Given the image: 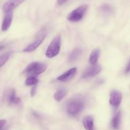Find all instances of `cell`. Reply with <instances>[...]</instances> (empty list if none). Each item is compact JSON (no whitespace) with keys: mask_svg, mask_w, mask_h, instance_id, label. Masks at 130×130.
Segmentation results:
<instances>
[{"mask_svg":"<svg viewBox=\"0 0 130 130\" xmlns=\"http://www.w3.org/2000/svg\"><path fill=\"white\" fill-rule=\"evenodd\" d=\"M85 108L84 101L79 98L71 99L67 104V112L72 116H77Z\"/></svg>","mask_w":130,"mask_h":130,"instance_id":"obj_1","label":"cell"},{"mask_svg":"<svg viewBox=\"0 0 130 130\" xmlns=\"http://www.w3.org/2000/svg\"><path fill=\"white\" fill-rule=\"evenodd\" d=\"M61 46V36L58 35L53 39L47 48L46 56L48 58H53L58 54Z\"/></svg>","mask_w":130,"mask_h":130,"instance_id":"obj_2","label":"cell"},{"mask_svg":"<svg viewBox=\"0 0 130 130\" xmlns=\"http://www.w3.org/2000/svg\"><path fill=\"white\" fill-rule=\"evenodd\" d=\"M88 8V5H83L79 6L69 14L67 16V20L72 22H77L80 21L85 16Z\"/></svg>","mask_w":130,"mask_h":130,"instance_id":"obj_3","label":"cell"},{"mask_svg":"<svg viewBox=\"0 0 130 130\" xmlns=\"http://www.w3.org/2000/svg\"><path fill=\"white\" fill-rule=\"evenodd\" d=\"M47 66L39 62H32L25 68L24 72L31 76H38L46 71Z\"/></svg>","mask_w":130,"mask_h":130,"instance_id":"obj_4","label":"cell"},{"mask_svg":"<svg viewBox=\"0 0 130 130\" xmlns=\"http://www.w3.org/2000/svg\"><path fill=\"white\" fill-rule=\"evenodd\" d=\"M46 34V29H41L38 32V34H37L36 36L35 41L32 42L31 44L28 45L26 48H24L23 52L29 53V52H32L35 50H36L40 46V44H41L42 42L44 39Z\"/></svg>","mask_w":130,"mask_h":130,"instance_id":"obj_5","label":"cell"},{"mask_svg":"<svg viewBox=\"0 0 130 130\" xmlns=\"http://www.w3.org/2000/svg\"><path fill=\"white\" fill-rule=\"evenodd\" d=\"M122 100V94L118 90H113L110 94L109 102L110 104L114 108H118L120 105Z\"/></svg>","mask_w":130,"mask_h":130,"instance_id":"obj_6","label":"cell"},{"mask_svg":"<svg viewBox=\"0 0 130 130\" xmlns=\"http://www.w3.org/2000/svg\"><path fill=\"white\" fill-rule=\"evenodd\" d=\"M102 67L99 65H95L91 67H88L85 70L82 74L83 78H88V77H91L97 75L99 72L101 71Z\"/></svg>","mask_w":130,"mask_h":130,"instance_id":"obj_7","label":"cell"},{"mask_svg":"<svg viewBox=\"0 0 130 130\" xmlns=\"http://www.w3.org/2000/svg\"><path fill=\"white\" fill-rule=\"evenodd\" d=\"M25 1V0H8L4 4L3 6V11L5 13L12 11L13 9Z\"/></svg>","mask_w":130,"mask_h":130,"instance_id":"obj_8","label":"cell"},{"mask_svg":"<svg viewBox=\"0 0 130 130\" xmlns=\"http://www.w3.org/2000/svg\"><path fill=\"white\" fill-rule=\"evenodd\" d=\"M76 71H77V68L76 67H74V68L71 69L67 71L66 72L63 73V74L58 76L57 77V79L58 81H62V82L69 81V80L71 79V78H72L74 76V75L76 73Z\"/></svg>","mask_w":130,"mask_h":130,"instance_id":"obj_9","label":"cell"},{"mask_svg":"<svg viewBox=\"0 0 130 130\" xmlns=\"http://www.w3.org/2000/svg\"><path fill=\"white\" fill-rule=\"evenodd\" d=\"M13 20V12L12 11L6 13L5 17L3 21L2 25H1V30L3 31H6L11 25Z\"/></svg>","mask_w":130,"mask_h":130,"instance_id":"obj_10","label":"cell"},{"mask_svg":"<svg viewBox=\"0 0 130 130\" xmlns=\"http://www.w3.org/2000/svg\"><path fill=\"white\" fill-rule=\"evenodd\" d=\"M7 100L10 104H13V105H17L19 104L20 102V99L15 95V90H10V92L8 93L7 95Z\"/></svg>","mask_w":130,"mask_h":130,"instance_id":"obj_11","label":"cell"},{"mask_svg":"<svg viewBox=\"0 0 130 130\" xmlns=\"http://www.w3.org/2000/svg\"><path fill=\"white\" fill-rule=\"evenodd\" d=\"M93 118L91 116L85 117L83 120V124L84 127L87 130H91L93 129Z\"/></svg>","mask_w":130,"mask_h":130,"instance_id":"obj_12","label":"cell"},{"mask_svg":"<svg viewBox=\"0 0 130 130\" xmlns=\"http://www.w3.org/2000/svg\"><path fill=\"white\" fill-rule=\"evenodd\" d=\"M83 50L81 48H77L76 49L74 50L70 54L69 57V60L70 62H74L75 60L77 59L79 57L81 56V55L82 54Z\"/></svg>","mask_w":130,"mask_h":130,"instance_id":"obj_13","label":"cell"},{"mask_svg":"<svg viewBox=\"0 0 130 130\" xmlns=\"http://www.w3.org/2000/svg\"><path fill=\"white\" fill-rule=\"evenodd\" d=\"M67 91L66 89L61 88L57 90L53 95V98L57 102H60L67 95Z\"/></svg>","mask_w":130,"mask_h":130,"instance_id":"obj_14","label":"cell"},{"mask_svg":"<svg viewBox=\"0 0 130 130\" xmlns=\"http://www.w3.org/2000/svg\"><path fill=\"white\" fill-rule=\"evenodd\" d=\"M100 56V50L98 49L94 50L92 52H91V55L89 58V62L91 65L96 64L97 63L98 59Z\"/></svg>","mask_w":130,"mask_h":130,"instance_id":"obj_15","label":"cell"},{"mask_svg":"<svg viewBox=\"0 0 130 130\" xmlns=\"http://www.w3.org/2000/svg\"><path fill=\"white\" fill-rule=\"evenodd\" d=\"M121 112H118L114 116V118H112V126L114 129L119 128L121 123Z\"/></svg>","mask_w":130,"mask_h":130,"instance_id":"obj_16","label":"cell"},{"mask_svg":"<svg viewBox=\"0 0 130 130\" xmlns=\"http://www.w3.org/2000/svg\"><path fill=\"white\" fill-rule=\"evenodd\" d=\"M39 81L38 79L34 76H30L27 78L25 81V85L26 86H32V85H36L38 83Z\"/></svg>","mask_w":130,"mask_h":130,"instance_id":"obj_17","label":"cell"},{"mask_svg":"<svg viewBox=\"0 0 130 130\" xmlns=\"http://www.w3.org/2000/svg\"><path fill=\"white\" fill-rule=\"evenodd\" d=\"M11 52H6L0 55V67L3 66L6 63V62L8 60Z\"/></svg>","mask_w":130,"mask_h":130,"instance_id":"obj_18","label":"cell"},{"mask_svg":"<svg viewBox=\"0 0 130 130\" xmlns=\"http://www.w3.org/2000/svg\"><path fill=\"white\" fill-rule=\"evenodd\" d=\"M102 10L104 13H110L111 12V8L108 5H104L102 7Z\"/></svg>","mask_w":130,"mask_h":130,"instance_id":"obj_19","label":"cell"},{"mask_svg":"<svg viewBox=\"0 0 130 130\" xmlns=\"http://www.w3.org/2000/svg\"><path fill=\"white\" fill-rule=\"evenodd\" d=\"M6 123V121L5 120H4V119L0 120V129H1L3 126H5Z\"/></svg>","mask_w":130,"mask_h":130,"instance_id":"obj_20","label":"cell"},{"mask_svg":"<svg viewBox=\"0 0 130 130\" xmlns=\"http://www.w3.org/2000/svg\"><path fill=\"white\" fill-rule=\"evenodd\" d=\"M130 72V60L129 62H128V65L126 66V67L125 69V72L126 73H128V72Z\"/></svg>","mask_w":130,"mask_h":130,"instance_id":"obj_21","label":"cell"},{"mask_svg":"<svg viewBox=\"0 0 130 130\" xmlns=\"http://www.w3.org/2000/svg\"><path fill=\"white\" fill-rule=\"evenodd\" d=\"M36 88V86H34V87H33L32 88V90H31V92H30V93H31V96H34V94H35Z\"/></svg>","mask_w":130,"mask_h":130,"instance_id":"obj_22","label":"cell"},{"mask_svg":"<svg viewBox=\"0 0 130 130\" xmlns=\"http://www.w3.org/2000/svg\"><path fill=\"white\" fill-rule=\"evenodd\" d=\"M67 1V0H57V3H58V5H62V4L65 3Z\"/></svg>","mask_w":130,"mask_h":130,"instance_id":"obj_23","label":"cell"},{"mask_svg":"<svg viewBox=\"0 0 130 130\" xmlns=\"http://www.w3.org/2000/svg\"><path fill=\"white\" fill-rule=\"evenodd\" d=\"M5 48V45H0V50H3V48Z\"/></svg>","mask_w":130,"mask_h":130,"instance_id":"obj_24","label":"cell"}]
</instances>
